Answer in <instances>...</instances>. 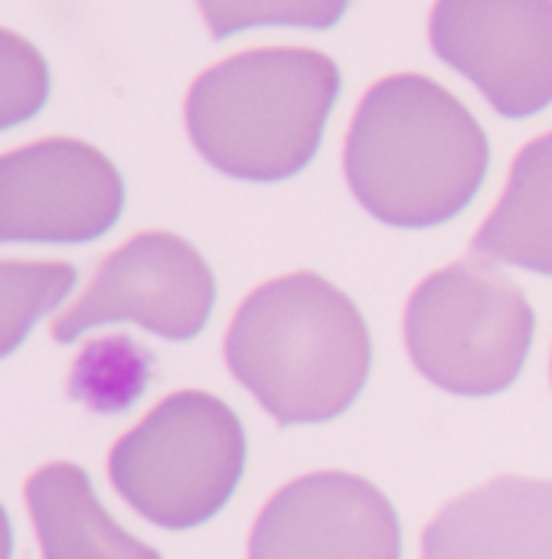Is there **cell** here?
<instances>
[{"label": "cell", "instance_id": "obj_1", "mask_svg": "<svg viewBox=\"0 0 552 559\" xmlns=\"http://www.w3.org/2000/svg\"><path fill=\"white\" fill-rule=\"evenodd\" d=\"M491 164L478 118L439 82L399 72L367 88L344 141V177L357 203L396 229L455 219Z\"/></svg>", "mask_w": 552, "mask_h": 559}, {"label": "cell", "instance_id": "obj_2", "mask_svg": "<svg viewBox=\"0 0 552 559\" xmlns=\"http://www.w3.org/2000/svg\"><path fill=\"white\" fill-rule=\"evenodd\" d=\"M370 360L363 314L314 272L259 285L226 331L229 373L278 426H317L347 413Z\"/></svg>", "mask_w": 552, "mask_h": 559}, {"label": "cell", "instance_id": "obj_3", "mask_svg": "<svg viewBox=\"0 0 552 559\" xmlns=\"http://www.w3.org/2000/svg\"><path fill=\"white\" fill-rule=\"evenodd\" d=\"M340 95V69L304 46H268L229 56L187 92V134L226 177L278 183L301 174L324 138Z\"/></svg>", "mask_w": 552, "mask_h": 559}, {"label": "cell", "instance_id": "obj_4", "mask_svg": "<svg viewBox=\"0 0 552 559\" xmlns=\"http://www.w3.org/2000/svg\"><path fill=\"white\" fill-rule=\"evenodd\" d=\"M403 328L409 360L429 383L455 396H494L520 377L537 314L511 275L471 255L416 285Z\"/></svg>", "mask_w": 552, "mask_h": 559}, {"label": "cell", "instance_id": "obj_5", "mask_svg": "<svg viewBox=\"0 0 552 559\" xmlns=\"http://www.w3.org/2000/svg\"><path fill=\"white\" fill-rule=\"evenodd\" d=\"M242 468L245 432L239 416L200 390L157 403L108 455L115 491L164 531H190L216 518Z\"/></svg>", "mask_w": 552, "mask_h": 559}, {"label": "cell", "instance_id": "obj_6", "mask_svg": "<svg viewBox=\"0 0 552 559\" xmlns=\"http://www.w3.org/2000/svg\"><path fill=\"white\" fill-rule=\"evenodd\" d=\"M213 301V272L187 239L141 233L101 262L85 295L56 318L52 337L69 344L92 328L131 321L157 337L190 341L206 328Z\"/></svg>", "mask_w": 552, "mask_h": 559}, {"label": "cell", "instance_id": "obj_7", "mask_svg": "<svg viewBox=\"0 0 552 559\" xmlns=\"http://www.w3.org/2000/svg\"><path fill=\"white\" fill-rule=\"evenodd\" d=\"M429 43L497 115L552 105V0H435Z\"/></svg>", "mask_w": 552, "mask_h": 559}, {"label": "cell", "instance_id": "obj_8", "mask_svg": "<svg viewBox=\"0 0 552 559\" xmlns=\"http://www.w3.org/2000/svg\"><path fill=\"white\" fill-rule=\"evenodd\" d=\"M124 187L82 141H39L0 157V242H85L108 233Z\"/></svg>", "mask_w": 552, "mask_h": 559}, {"label": "cell", "instance_id": "obj_9", "mask_svg": "<svg viewBox=\"0 0 552 559\" xmlns=\"http://www.w3.org/2000/svg\"><path fill=\"white\" fill-rule=\"evenodd\" d=\"M249 559H403V531L376 485L347 472H314L288 481L262 508Z\"/></svg>", "mask_w": 552, "mask_h": 559}, {"label": "cell", "instance_id": "obj_10", "mask_svg": "<svg viewBox=\"0 0 552 559\" xmlns=\"http://www.w3.org/2000/svg\"><path fill=\"white\" fill-rule=\"evenodd\" d=\"M422 559H552V481L501 475L445 504Z\"/></svg>", "mask_w": 552, "mask_h": 559}, {"label": "cell", "instance_id": "obj_11", "mask_svg": "<svg viewBox=\"0 0 552 559\" xmlns=\"http://www.w3.org/2000/svg\"><path fill=\"white\" fill-rule=\"evenodd\" d=\"M26 504L46 559H160L105 514L75 465L39 468L26 485Z\"/></svg>", "mask_w": 552, "mask_h": 559}, {"label": "cell", "instance_id": "obj_12", "mask_svg": "<svg viewBox=\"0 0 552 559\" xmlns=\"http://www.w3.org/2000/svg\"><path fill=\"white\" fill-rule=\"evenodd\" d=\"M471 249L488 262L552 275V131L520 147L504 197Z\"/></svg>", "mask_w": 552, "mask_h": 559}, {"label": "cell", "instance_id": "obj_13", "mask_svg": "<svg viewBox=\"0 0 552 559\" xmlns=\"http://www.w3.org/2000/svg\"><path fill=\"white\" fill-rule=\"evenodd\" d=\"M151 367V354L131 337H105L88 344L75 360L69 393L88 409L118 413L144 393Z\"/></svg>", "mask_w": 552, "mask_h": 559}, {"label": "cell", "instance_id": "obj_14", "mask_svg": "<svg viewBox=\"0 0 552 559\" xmlns=\"http://www.w3.org/2000/svg\"><path fill=\"white\" fill-rule=\"evenodd\" d=\"M75 272L62 262H0V357L20 347L26 331L72 288Z\"/></svg>", "mask_w": 552, "mask_h": 559}, {"label": "cell", "instance_id": "obj_15", "mask_svg": "<svg viewBox=\"0 0 552 559\" xmlns=\"http://www.w3.org/2000/svg\"><path fill=\"white\" fill-rule=\"evenodd\" d=\"M213 39L255 26H337L350 0H196Z\"/></svg>", "mask_w": 552, "mask_h": 559}, {"label": "cell", "instance_id": "obj_16", "mask_svg": "<svg viewBox=\"0 0 552 559\" xmlns=\"http://www.w3.org/2000/svg\"><path fill=\"white\" fill-rule=\"evenodd\" d=\"M46 98V66L20 36L0 29V128L29 118Z\"/></svg>", "mask_w": 552, "mask_h": 559}, {"label": "cell", "instance_id": "obj_17", "mask_svg": "<svg viewBox=\"0 0 552 559\" xmlns=\"http://www.w3.org/2000/svg\"><path fill=\"white\" fill-rule=\"evenodd\" d=\"M0 559H10V527H7L3 511H0Z\"/></svg>", "mask_w": 552, "mask_h": 559}]
</instances>
